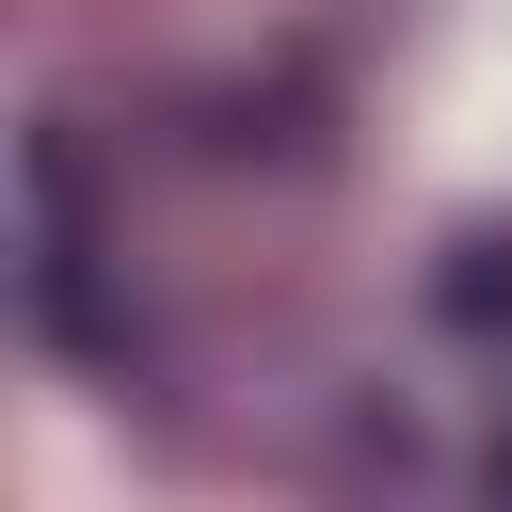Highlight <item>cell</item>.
<instances>
[{"instance_id": "6da1fadb", "label": "cell", "mask_w": 512, "mask_h": 512, "mask_svg": "<svg viewBox=\"0 0 512 512\" xmlns=\"http://www.w3.org/2000/svg\"><path fill=\"white\" fill-rule=\"evenodd\" d=\"M496 464H512V448H496Z\"/></svg>"}]
</instances>
